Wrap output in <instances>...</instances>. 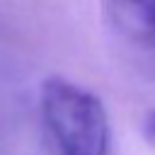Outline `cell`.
<instances>
[{
    "label": "cell",
    "instance_id": "6da1fadb",
    "mask_svg": "<svg viewBox=\"0 0 155 155\" xmlns=\"http://www.w3.org/2000/svg\"><path fill=\"white\" fill-rule=\"evenodd\" d=\"M39 104L61 155L109 153V119L94 92L73 80L51 75L39 87Z\"/></svg>",
    "mask_w": 155,
    "mask_h": 155
},
{
    "label": "cell",
    "instance_id": "3957f363",
    "mask_svg": "<svg viewBox=\"0 0 155 155\" xmlns=\"http://www.w3.org/2000/svg\"><path fill=\"white\" fill-rule=\"evenodd\" d=\"M143 136H145V140L155 148V109L148 111L145 119H143Z\"/></svg>",
    "mask_w": 155,
    "mask_h": 155
},
{
    "label": "cell",
    "instance_id": "7a4b0ae2",
    "mask_svg": "<svg viewBox=\"0 0 155 155\" xmlns=\"http://www.w3.org/2000/svg\"><path fill=\"white\" fill-rule=\"evenodd\" d=\"M102 10L126 36L155 44V0H102Z\"/></svg>",
    "mask_w": 155,
    "mask_h": 155
}]
</instances>
